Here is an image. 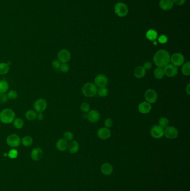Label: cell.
<instances>
[{"label":"cell","instance_id":"cell-1","mask_svg":"<svg viewBox=\"0 0 190 191\" xmlns=\"http://www.w3.org/2000/svg\"><path fill=\"white\" fill-rule=\"evenodd\" d=\"M170 58L171 55L168 51L164 49L159 50L154 55V63L158 67L164 68V67L169 64Z\"/></svg>","mask_w":190,"mask_h":191},{"label":"cell","instance_id":"cell-2","mask_svg":"<svg viewBox=\"0 0 190 191\" xmlns=\"http://www.w3.org/2000/svg\"><path fill=\"white\" fill-rule=\"evenodd\" d=\"M16 118V113L11 108H5L0 113V121L5 124H9L13 123Z\"/></svg>","mask_w":190,"mask_h":191},{"label":"cell","instance_id":"cell-3","mask_svg":"<svg viewBox=\"0 0 190 191\" xmlns=\"http://www.w3.org/2000/svg\"><path fill=\"white\" fill-rule=\"evenodd\" d=\"M81 91L84 96L86 97H93L98 93V88L96 85L92 83H86L82 87Z\"/></svg>","mask_w":190,"mask_h":191},{"label":"cell","instance_id":"cell-4","mask_svg":"<svg viewBox=\"0 0 190 191\" xmlns=\"http://www.w3.org/2000/svg\"><path fill=\"white\" fill-rule=\"evenodd\" d=\"M6 143L9 147L15 148L20 145L21 143V139L18 135L15 134V133H12L7 137Z\"/></svg>","mask_w":190,"mask_h":191},{"label":"cell","instance_id":"cell-5","mask_svg":"<svg viewBox=\"0 0 190 191\" xmlns=\"http://www.w3.org/2000/svg\"><path fill=\"white\" fill-rule=\"evenodd\" d=\"M114 11L115 13L119 17H124L128 13V8L126 4L123 3H118L115 5Z\"/></svg>","mask_w":190,"mask_h":191},{"label":"cell","instance_id":"cell-6","mask_svg":"<svg viewBox=\"0 0 190 191\" xmlns=\"http://www.w3.org/2000/svg\"><path fill=\"white\" fill-rule=\"evenodd\" d=\"M47 103L44 98H39L34 103V109L37 113H43L46 109Z\"/></svg>","mask_w":190,"mask_h":191},{"label":"cell","instance_id":"cell-7","mask_svg":"<svg viewBox=\"0 0 190 191\" xmlns=\"http://www.w3.org/2000/svg\"><path fill=\"white\" fill-rule=\"evenodd\" d=\"M164 135L167 139L173 140L177 138L178 131L174 126H168L164 130Z\"/></svg>","mask_w":190,"mask_h":191},{"label":"cell","instance_id":"cell-8","mask_svg":"<svg viewBox=\"0 0 190 191\" xmlns=\"http://www.w3.org/2000/svg\"><path fill=\"white\" fill-rule=\"evenodd\" d=\"M170 62L174 66L180 67L182 66L185 63V57L181 53H176L171 56Z\"/></svg>","mask_w":190,"mask_h":191},{"label":"cell","instance_id":"cell-9","mask_svg":"<svg viewBox=\"0 0 190 191\" xmlns=\"http://www.w3.org/2000/svg\"><path fill=\"white\" fill-rule=\"evenodd\" d=\"M144 98L146 102H149L150 104L154 103L158 99V94L154 89H147L144 93Z\"/></svg>","mask_w":190,"mask_h":191},{"label":"cell","instance_id":"cell-10","mask_svg":"<svg viewBox=\"0 0 190 191\" xmlns=\"http://www.w3.org/2000/svg\"><path fill=\"white\" fill-rule=\"evenodd\" d=\"M57 59L61 63H67L71 59V53L67 49H62L57 53Z\"/></svg>","mask_w":190,"mask_h":191},{"label":"cell","instance_id":"cell-11","mask_svg":"<svg viewBox=\"0 0 190 191\" xmlns=\"http://www.w3.org/2000/svg\"><path fill=\"white\" fill-rule=\"evenodd\" d=\"M151 136L155 139H160L164 135V129L159 125H154L151 129Z\"/></svg>","mask_w":190,"mask_h":191},{"label":"cell","instance_id":"cell-12","mask_svg":"<svg viewBox=\"0 0 190 191\" xmlns=\"http://www.w3.org/2000/svg\"><path fill=\"white\" fill-rule=\"evenodd\" d=\"M164 74L168 77H173L177 75L178 72L177 67L174 66L172 64H168L164 67Z\"/></svg>","mask_w":190,"mask_h":191},{"label":"cell","instance_id":"cell-13","mask_svg":"<svg viewBox=\"0 0 190 191\" xmlns=\"http://www.w3.org/2000/svg\"><path fill=\"white\" fill-rule=\"evenodd\" d=\"M95 84L98 87H106L108 83V79L106 76L104 74H99L96 76L94 79Z\"/></svg>","mask_w":190,"mask_h":191},{"label":"cell","instance_id":"cell-14","mask_svg":"<svg viewBox=\"0 0 190 191\" xmlns=\"http://www.w3.org/2000/svg\"><path fill=\"white\" fill-rule=\"evenodd\" d=\"M44 153L42 150L40 148L37 147L32 149L30 153V157L34 161H39L41 159Z\"/></svg>","mask_w":190,"mask_h":191},{"label":"cell","instance_id":"cell-15","mask_svg":"<svg viewBox=\"0 0 190 191\" xmlns=\"http://www.w3.org/2000/svg\"><path fill=\"white\" fill-rule=\"evenodd\" d=\"M87 118L91 123H96L100 119V113L96 110L89 111L87 114Z\"/></svg>","mask_w":190,"mask_h":191},{"label":"cell","instance_id":"cell-16","mask_svg":"<svg viewBox=\"0 0 190 191\" xmlns=\"http://www.w3.org/2000/svg\"><path fill=\"white\" fill-rule=\"evenodd\" d=\"M97 135L98 138L102 140H107L109 139L111 136V132L109 128H99L97 131Z\"/></svg>","mask_w":190,"mask_h":191},{"label":"cell","instance_id":"cell-17","mask_svg":"<svg viewBox=\"0 0 190 191\" xmlns=\"http://www.w3.org/2000/svg\"><path fill=\"white\" fill-rule=\"evenodd\" d=\"M152 106L149 102H142L138 106V110L142 114H147L151 111Z\"/></svg>","mask_w":190,"mask_h":191},{"label":"cell","instance_id":"cell-18","mask_svg":"<svg viewBox=\"0 0 190 191\" xmlns=\"http://www.w3.org/2000/svg\"><path fill=\"white\" fill-rule=\"evenodd\" d=\"M159 5L163 10L168 11L173 8L174 3L173 0H161Z\"/></svg>","mask_w":190,"mask_h":191},{"label":"cell","instance_id":"cell-19","mask_svg":"<svg viewBox=\"0 0 190 191\" xmlns=\"http://www.w3.org/2000/svg\"><path fill=\"white\" fill-rule=\"evenodd\" d=\"M68 141L64 139H59L56 143V147L58 150L60 152H64L68 149Z\"/></svg>","mask_w":190,"mask_h":191},{"label":"cell","instance_id":"cell-20","mask_svg":"<svg viewBox=\"0 0 190 191\" xmlns=\"http://www.w3.org/2000/svg\"><path fill=\"white\" fill-rule=\"evenodd\" d=\"M101 172L104 175H111L113 172V166L108 163H104L101 167Z\"/></svg>","mask_w":190,"mask_h":191},{"label":"cell","instance_id":"cell-21","mask_svg":"<svg viewBox=\"0 0 190 191\" xmlns=\"http://www.w3.org/2000/svg\"><path fill=\"white\" fill-rule=\"evenodd\" d=\"M146 73V70L143 66H138L135 68L134 71V75L137 78H143Z\"/></svg>","mask_w":190,"mask_h":191},{"label":"cell","instance_id":"cell-22","mask_svg":"<svg viewBox=\"0 0 190 191\" xmlns=\"http://www.w3.org/2000/svg\"><path fill=\"white\" fill-rule=\"evenodd\" d=\"M68 149L71 154H76L79 149V144L76 140H72L68 145Z\"/></svg>","mask_w":190,"mask_h":191},{"label":"cell","instance_id":"cell-23","mask_svg":"<svg viewBox=\"0 0 190 191\" xmlns=\"http://www.w3.org/2000/svg\"><path fill=\"white\" fill-rule=\"evenodd\" d=\"M146 37L147 39L153 42L157 39L158 37V33L155 30L150 29L146 33Z\"/></svg>","mask_w":190,"mask_h":191},{"label":"cell","instance_id":"cell-24","mask_svg":"<svg viewBox=\"0 0 190 191\" xmlns=\"http://www.w3.org/2000/svg\"><path fill=\"white\" fill-rule=\"evenodd\" d=\"M37 113L33 110H27L25 113V116L27 120L34 121L37 119Z\"/></svg>","mask_w":190,"mask_h":191},{"label":"cell","instance_id":"cell-25","mask_svg":"<svg viewBox=\"0 0 190 191\" xmlns=\"http://www.w3.org/2000/svg\"><path fill=\"white\" fill-rule=\"evenodd\" d=\"M33 141L34 140L29 135H26L21 139V143L26 147H30L32 144H33Z\"/></svg>","mask_w":190,"mask_h":191},{"label":"cell","instance_id":"cell-26","mask_svg":"<svg viewBox=\"0 0 190 191\" xmlns=\"http://www.w3.org/2000/svg\"><path fill=\"white\" fill-rule=\"evenodd\" d=\"M154 77L157 79H161L163 78L164 74V69L163 68L157 67L154 71Z\"/></svg>","mask_w":190,"mask_h":191},{"label":"cell","instance_id":"cell-27","mask_svg":"<svg viewBox=\"0 0 190 191\" xmlns=\"http://www.w3.org/2000/svg\"><path fill=\"white\" fill-rule=\"evenodd\" d=\"M12 123H13V126L15 127V128L17 130H20L21 128H23L24 127V120L20 118H15Z\"/></svg>","mask_w":190,"mask_h":191},{"label":"cell","instance_id":"cell-28","mask_svg":"<svg viewBox=\"0 0 190 191\" xmlns=\"http://www.w3.org/2000/svg\"><path fill=\"white\" fill-rule=\"evenodd\" d=\"M10 71V66L8 63L1 62L0 63V75H5Z\"/></svg>","mask_w":190,"mask_h":191},{"label":"cell","instance_id":"cell-29","mask_svg":"<svg viewBox=\"0 0 190 191\" xmlns=\"http://www.w3.org/2000/svg\"><path fill=\"white\" fill-rule=\"evenodd\" d=\"M190 62L188 61L186 63H183L182 65L181 71L184 76H188L190 75Z\"/></svg>","mask_w":190,"mask_h":191},{"label":"cell","instance_id":"cell-30","mask_svg":"<svg viewBox=\"0 0 190 191\" xmlns=\"http://www.w3.org/2000/svg\"><path fill=\"white\" fill-rule=\"evenodd\" d=\"M9 89V84L5 80H0V93H6Z\"/></svg>","mask_w":190,"mask_h":191},{"label":"cell","instance_id":"cell-31","mask_svg":"<svg viewBox=\"0 0 190 191\" xmlns=\"http://www.w3.org/2000/svg\"><path fill=\"white\" fill-rule=\"evenodd\" d=\"M109 93V90L106 87H100L99 89H98V93L100 97H107Z\"/></svg>","mask_w":190,"mask_h":191},{"label":"cell","instance_id":"cell-32","mask_svg":"<svg viewBox=\"0 0 190 191\" xmlns=\"http://www.w3.org/2000/svg\"><path fill=\"white\" fill-rule=\"evenodd\" d=\"M159 125L163 128H165L169 125V120L166 117H162L159 120Z\"/></svg>","mask_w":190,"mask_h":191},{"label":"cell","instance_id":"cell-33","mask_svg":"<svg viewBox=\"0 0 190 191\" xmlns=\"http://www.w3.org/2000/svg\"><path fill=\"white\" fill-rule=\"evenodd\" d=\"M7 96L8 99L12 100H15L17 98V97H18V93L16 90H13V89L10 90L7 93Z\"/></svg>","mask_w":190,"mask_h":191},{"label":"cell","instance_id":"cell-34","mask_svg":"<svg viewBox=\"0 0 190 191\" xmlns=\"http://www.w3.org/2000/svg\"><path fill=\"white\" fill-rule=\"evenodd\" d=\"M64 139L67 141H71L74 139V135L71 131H65L64 133Z\"/></svg>","mask_w":190,"mask_h":191},{"label":"cell","instance_id":"cell-35","mask_svg":"<svg viewBox=\"0 0 190 191\" xmlns=\"http://www.w3.org/2000/svg\"><path fill=\"white\" fill-rule=\"evenodd\" d=\"M18 152L17 150L15 149L10 150L8 153V157L11 159H16L18 157Z\"/></svg>","mask_w":190,"mask_h":191},{"label":"cell","instance_id":"cell-36","mask_svg":"<svg viewBox=\"0 0 190 191\" xmlns=\"http://www.w3.org/2000/svg\"><path fill=\"white\" fill-rule=\"evenodd\" d=\"M90 105L86 102H84L80 106V110L83 113H88L90 111Z\"/></svg>","mask_w":190,"mask_h":191},{"label":"cell","instance_id":"cell-37","mask_svg":"<svg viewBox=\"0 0 190 191\" xmlns=\"http://www.w3.org/2000/svg\"><path fill=\"white\" fill-rule=\"evenodd\" d=\"M59 69L63 73H67L70 70V66H69L68 63H62L61 64Z\"/></svg>","mask_w":190,"mask_h":191},{"label":"cell","instance_id":"cell-38","mask_svg":"<svg viewBox=\"0 0 190 191\" xmlns=\"http://www.w3.org/2000/svg\"><path fill=\"white\" fill-rule=\"evenodd\" d=\"M8 98L7 96V94L6 93H0V103H3L7 102Z\"/></svg>","mask_w":190,"mask_h":191},{"label":"cell","instance_id":"cell-39","mask_svg":"<svg viewBox=\"0 0 190 191\" xmlns=\"http://www.w3.org/2000/svg\"><path fill=\"white\" fill-rule=\"evenodd\" d=\"M113 121L110 118H108L104 121V125L106 128H111L113 126Z\"/></svg>","mask_w":190,"mask_h":191},{"label":"cell","instance_id":"cell-40","mask_svg":"<svg viewBox=\"0 0 190 191\" xmlns=\"http://www.w3.org/2000/svg\"><path fill=\"white\" fill-rule=\"evenodd\" d=\"M158 40L159 43H161L162 44H166L168 41V38L165 35H161L159 37Z\"/></svg>","mask_w":190,"mask_h":191},{"label":"cell","instance_id":"cell-41","mask_svg":"<svg viewBox=\"0 0 190 191\" xmlns=\"http://www.w3.org/2000/svg\"><path fill=\"white\" fill-rule=\"evenodd\" d=\"M61 66V62L58 59H55L52 62V66L55 69H59Z\"/></svg>","mask_w":190,"mask_h":191},{"label":"cell","instance_id":"cell-42","mask_svg":"<svg viewBox=\"0 0 190 191\" xmlns=\"http://www.w3.org/2000/svg\"><path fill=\"white\" fill-rule=\"evenodd\" d=\"M143 68H144L146 70H149L151 68H152V64L150 62L147 61L144 63L143 64Z\"/></svg>","mask_w":190,"mask_h":191},{"label":"cell","instance_id":"cell-43","mask_svg":"<svg viewBox=\"0 0 190 191\" xmlns=\"http://www.w3.org/2000/svg\"><path fill=\"white\" fill-rule=\"evenodd\" d=\"M173 2L174 3V4L178 6H181L185 3L186 0H173Z\"/></svg>","mask_w":190,"mask_h":191},{"label":"cell","instance_id":"cell-44","mask_svg":"<svg viewBox=\"0 0 190 191\" xmlns=\"http://www.w3.org/2000/svg\"><path fill=\"white\" fill-rule=\"evenodd\" d=\"M37 118L38 120L42 121L44 119V115L42 113H37Z\"/></svg>","mask_w":190,"mask_h":191},{"label":"cell","instance_id":"cell-45","mask_svg":"<svg viewBox=\"0 0 190 191\" xmlns=\"http://www.w3.org/2000/svg\"><path fill=\"white\" fill-rule=\"evenodd\" d=\"M186 92L188 95L190 94V83L188 84L187 86L186 87Z\"/></svg>","mask_w":190,"mask_h":191},{"label":"cell","instance_id":"cell-46","mask_svg":"<svg viewBox=\"0 0 190 191\" xmlns=\"http://www.w3.org/2000/svg\"><path fill=\"white\" fill-rule=\"evenodd\" d=\"M153 45H157V42L156 40H154V41H153Z\"/></svg>","mask_w":190,"mask_h":191},{"label":"cell","instance_id":"cell-47","mask_svg":"<svg viewBox=\"0 0 190 191\" xmlns=\"http://www.w3.org/2000/svg\"><path fill=\"white\" fill-rule=\"evenodd\" d=\"M83 118H87V114L84 115L83 116Z\"/></svg>","mask_w":190,"mask_h":191}]
</instances>
